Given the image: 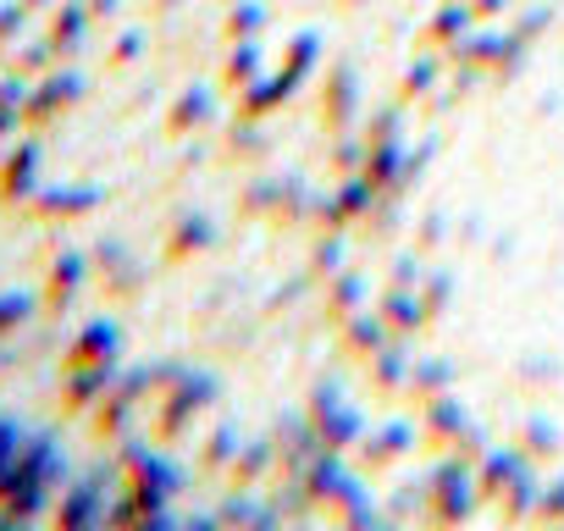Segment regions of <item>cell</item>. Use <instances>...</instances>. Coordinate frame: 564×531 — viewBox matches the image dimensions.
Instances as JSON below:
<instances>
[{"instance_id":"1","label":"cell","mask_w":564,"mask_h":531,"mask_svg":"<svg viewBox=\"0 0 564 531\" xmlns=\"http://www.w3.org/2000/svg\"><path fill=\"white\" fill-rule=\"evenodd\" d=\"M62 487H67L62 448L45 432H34L29 421L0 410V525L45 514Z\"/></svg>"}]
</instances>
